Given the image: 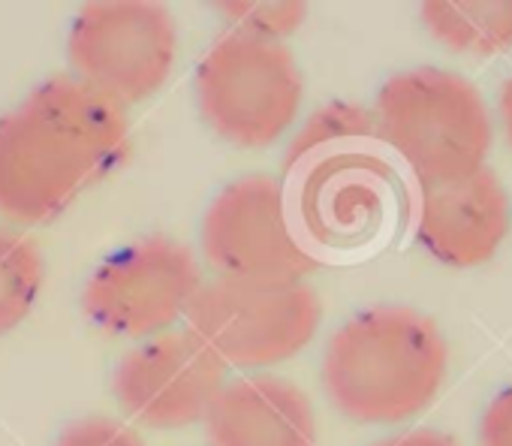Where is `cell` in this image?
<instances>
[{
	"instance_id": "cell-14",
	"label": "cell",
	"mask_w": 512,
	"mask_h": 446,
	"mask_svg": "<svg viewBox=\"0 0 512 446\" xmlns=\"http://www.w3.org/2000/svg\"><path fill=\"white\" fill-rule=\"evenodd\" d=\"M46 284V263L37 242L0 223V338L19 329L37 308Z\"/></svg>"
},
{
	"instance_id": "cell-1",
	"label": "cell",
	"mask_w": 512,
	"mask_h": 446,
	"mask_svg": "<svg viewBox=\"0 0 512 446\" xmlns=\"http://www.w3.org/2000/svg\"><path fill=\"white\" fill-rule=\"evenodd\" d=\"M130 154V121L76 76L40 82L0 115V220L28 230L58 220Z\"/></svg>"
},
{
	"instance_id": "cell-7",
	"label": "cell",
	"mask_w": 512,
	"mask_h": 446,
	"mask_svg": "<svg viewBox=\"0 0 512 446\" xmlns=\"http://www.w3.org/2000/svg\"><path fill=\"white\" fill-rule=\"evenodd\" d=\"M199 251L214 278L241 284H308L320 266L296 227L287 187L260 172L229 181L211 199Z\"/></svg>"
},
{
	"instance_id": "cell-19",
	"label": "cell",
	"mask_w": 512,
	"mask_h": 446,
	"mask_svg": "<svg viewBox=\"0 0 512 446\" xmlns=\"http://www.w3.org/2000/svg\"><path fill=\"white\" fill-rule=\"evenodd\" d=\"M497 118H500V127H503L509 145H512V76H509V79L503 82V88H500V97H497Z\"/></svg>"
},
{
	"instance_id": "cell-11",
	"label": "cell",
	"mask_w": 512,
	"mask_h": 446,
	"mask_svg": "<svg viewBox=\"0 0 512 446\" xmlns=\"http://www.w3.org/2000/svg\"><path fill=\"white\" fill-rule=\"evenodd\" d=\"M512 227L506 184L491 166L416 187L413 233L419 248L449 269H476L497 257Z\"/></svg>"
},
{
	"instance_id": "cell-17",
	"label": "cell",
	"mask_w": 512,
	"mask_h": 446,
	"mask_svg": "<svg viewBox=\"0 0 512 446\" xmlns=\"http://www.w3.org/2000/svg\"><path fill=\"white\" fill-rule=\"evenodd\" d=\"M479 446H512V386L494 395L479 425Z\"/></svg>"
},
{
	"instance_id": "cell-4",
	"label": "cell",
	"mask_w": 512,
	"mask_h": 446,
	"mask_svg": "<svg viewBox=\"0 0 512 446\" xmlns=\"http://www.w3.org/2000/svg\"><path fill=\"white\" fill-rule=\"evenodd\" d=\"M371 112L380 142L407 166L416 187L488 166L494 118L482 91L461 73L443 67L395 73L383 82Z\"/></svg>"
},
{
	"instance_id": "cell-12",
	"label": "cell",
	"mask_w": 512,
	"mask_h": 446,
	"mask_svg": "<svg viewBox=\"0 0 512 446\" xmlns=\"http://www.w3.org/2000/svg\"><path fill=\"white\" fill-rule=\"evenodd\" d=\"M208 446H317V413L293 380L241 374L226 380L205 416Z\"/></svg>"
},
{
	"instance_id": "cell-6",
	"label": "cell",
	"mask_w": 512,
	"mask_h": 446,
	"mask_svg": "<svg viewBox=\"0 0 512 446\" xmlns=\"http://www.w3.org/2000/svg\"><path fill=\"white\" fill-rule=\"evenodd\" d=\"M323 323V302L311 284H241L211 278L199 287L184 329L226 368L266 374L308 350Z\"/></svg>"
},
{
	"instance_id": "cell-15",
	"label": "cell",
	"mask_w": 512,
	"mask_h": 446,
	"mask_svg": "<svg viewBox=\"0 0 512 446\" xmlns=\"http://www.w3.org/2000/svg\"><path fill=\"white\" fill-rule=\"evenodd\" d=\"M214 10L229 28L226 34L269 43H284L308 22V4H299V0H284V4H250V0L229 4L223 0V4H214Z\"/></svg>"
},
{
	"instance_id": "cell-13",
	"label": "cell",
	"mask_w": 512,
	"mask_h": 446,
	"mask_svg": "<svg viewBox=\"0 0 512 446\" xmlns=\"http://www.w3.org/2000/svg\"><path fill=\"white\" fill-rule=\"evenodd\" d=\"M419 19L455 55L491 58L512 49V0H428Z\"/></svg>"
},
{
	"instance_id": "cell-3",
	"label": "cell",
	"mask_w": 512,
	"mask_h": 446,
	"mask_svg": "<svg viewBox=\"0 0 512 446\" xmlns=\"http://www.w3.org/2000/svg\"><path fill=\"white\" fill-rule=\"evenodd\" d=\"M449 371V344L422 311L377 305L335 329L320 383L332 407L359 425H401L425 413Z\"/></svg>"
},
{
	"instance_id": "cell-9",
	"label": "cell",
	"mask_w": 512,
	"mask_h": 446,
	"mask_svg": "<svg viewBox=\"0 0 512 446\" xmlns=\"http://www.w3.org/2000/svg\"><path fill=\"white\" fill-rule=\"evenodd\" d=\"M202 284V263L184 242L145 236L121 245L91 272L82 314L94 329L139 344L172 332Z\"/></svg>"
},
{
	"instance_id": "cell-18",
	"label": "cell",
	"mask_w": 512,
	"mask_h": 446,
	"mask_svg": "<svg viewBox=\"0 0 512 446\" xmlns=\"http://www.w3.org/2000/svg\"><path fill=\"white\" fill-rule=\"evenodd\" d=\"M371 446H461L452 434L446 431H434V428H410V431H398L389 434Z\"/></svg>"
},
{
	"instance_id": "cell-2",
	"label": "cell",
	"mask_w": 512,
	"mask_h": 446,
	"mask_svg": "<svg viewBox=\"0 0 512 446\" xmlns=\"http://www.w3.org/2000/svg\"><path fill=\"white\" fill-rule=\"evenodd\" d=\"M290 208L311 248L353 251L371 245L389 223L401 187L377 121L353 109H320L290 139Z\"/></svg>"
},
{
	"instance_id": "cell-5",
	"label": "cell",
	"mask_w": 512,
	"mask_h": 446,
	"mask_svg": "<svg viewBox=\"0 0 512 446\" xmlns=\"http://www.w3.org/2000/svg\"><path fill=\"white\" fill-rule=\"evenodd\" d=\"M193 91L217 139L241 151H266L296 127L305 76L287 43L223 34L199 61Z\"/></svg>"
},
{
	"instance_id": "cell-16",
	"label": "cell",
	"mask_w": 512,
	"mask_h": 446,
	"mask_svg": "<svg viewBox=\"0 0 512 446\" xmlns=\"http://www.w3.org/2000/svg\"><path fill=\"white\" fill-rule=\"evenodd\" d=\"M55 446H148L142 434L112 416H85L61 431Z\"/></svg>"
},
{
	"instance_id": "cell-8",
	"label": "cell",
	"mask_w": 512,
	"mask_h": 446,
	"mask_svg": "<svg viewBox=\"0 0 512 446\" xmlns=\"http://www.w3.org/2000/svg\"><path fill=\"white\" fill-rule=\"evenodd\" d=\"M67 55L70 76L118 109H127L154 97L172 76L178 22L151 0H97L76 13Z\"/></svg>"
},
{
	"instance_id": "cell-10",
	"label": "cell",
	"mask_w": 512,
	"mask_h": 446,
	"mask_svg": "<svg viewBox=\"0 0 512 446\" xmlns=\"http://www.w3.org/2000/svg\"><path fill=\"white\" fill-rule=\"evenodd\" d=\"M226 380V365L193 332L172 329L121 356L112 392L130 422L178 431L205 422Z\"/></svg>"
}]
</instances>
